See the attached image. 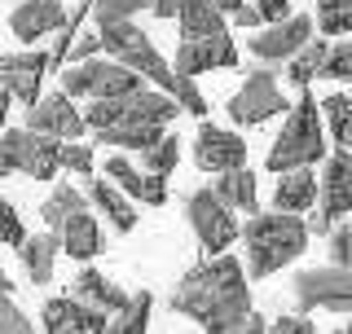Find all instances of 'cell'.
<instances>
[{"instance_id": "50", "label": "cell", "mask_w": 352, "mask_h": 334, "mask_svg": "<svg viewBox=\"0 0 352 334\" xmlns=\"http://www.w3.org/2000/svg\"><path fill=\"white\" fill-rule=\"evenodd\" d=\"M5 172H9V167H5V159H0V176H5Z\"/></svg>"}, {"instance_id": "48", "label": "cell", "mask_w": 352, "mask_h": 334, "mask_svg": "<svg viewBox=\"0 0 352 334\" xmlns=\"http://www.w3.org/2000/svg\"><path fill=\"white\" fill-rule=\"evenodd\" d=\"M0 295H14V282H9V273H0Z\"/></svg>"}, {"instance_id": "39", "label": "cell", "mask_w": 352, "mask_h": 334, "mask_svg": "<svg viewBox=\"0 0 352 334\" xmlns=\"http://www.w3.org/2000/svg\"><path fill=\"white\" fill-rule=\"evenodd\" d=\"M330 260L352 269V220H344L339 229H330Z\"/></svg>"}, {"instance_id": "31", "label": "cell", "mask_w": 352, "mask_h": 334, "mask_svg": "<svg viewBox=\"0 0 352 334\" xmlns=\"http://www.w3.org/2000/svg\"><path fill=\"white\" fill-rule=\"evenodd\" d=\"M80 203H84V194H80V189H71V185H58V189H53L49 198H44V207H40L44 225H49L53 233H58V225H62V220L71 216V211L80 207Z\"/></svg>"}, {"instance_id": "46", "label": "cell", "mask_w": 352, "mask_h": 334, "mask_svg": "<svg viewBox=\"0 0 352 334\" xmlns=\"http://www.w3.org/2000/svg\"><path fill=\"white\" fill-rule=\"evenodd\" d=\"M330 225H335V220H330L326 211H317V216H313V225H308V229H313V233H330Z\"/></svg>"}, {"instance_id": "20", "label": "cell", "mask_w": 352, "mask_h": 334, "mask_svg": "<svg viewBox=\"0 0 352 334\" xmlns=\"http://www.w3.org/2000/svg\"><path fill=\"white\" fill-rule=\"evenodd\" d=\"M58 238H62V251L71 255V260H93V255L102 251V233H97V220H93V211H88V203H80L62 220Z\"/></svg>"}, {"instance_id": "2", "label": "cell", "mask_w": 352, "mask_h": 334, "mask_svg": "<svg viewBox=\"0 0 352 334\" xmlns=\"http://www.w3.org/2000/svg\"><path fill=\"white\" fill-rule=\"evenodd\" d=\"M308 229L300 220V211H273V216H260L251 211L247 229H242V247H247V273L251 277H273L278 269H286L291 260H300L308 247Z\"/></svg>"}, {"instance_id": "6", "label": "cell", "mask_w": 352, "mask_h": 334, "mask_svg": "<svg viewBox=\"0 0 352 334\" xmlns=\"http://www.w3.org/2000/svg\"><path fill=\"white\" fill-rule=\"evenodd\" d=\"M0 159L9 172L31 176V181H53L62 167V137L36 128H14L0 137Z\"/></svg>"}, {"instance_id": "10", "label": "cell", "mask_w": 352, "mask_h": 334, "mask_svg": "<svg viewBox=\"0 0 352 334\" xmlns=\"http://www.w3.org/2000/svg\"><path fill=\"white\" fill-rule=\"evenodd\" d=\"M229 119L242 128H256L264 124V119H273V115H282V110H291V102L282 97V88H278V71H269V66H256V71L242 80V88L234 97H229Z\"/></svg>"}, {"instance_id": "32", "label": "cell", "mask_w": 352, "mask_h": 334, "mask_svg": "<svg viewBox=\"0 0 352 334\" xmlns=\"http://www.w3.org/2000/svg\"><path fill=\"white\" fill-rule=\"evenodd\" d=\"M176 159H181V141H176L172 132H163L154 146L141 150V163H146V172H159V176H172Z\"/></svg>"}, {"instance_id": "33", "label": "cell", "mask_w": 352, "mask_h": 334, "mask_svg": "<svg viewBox=\"0 0 352 334\" xmlns=\"http://www.w3.org/2000/svg\"><path fill=\"white\" fill-rule=\"evenodd\" d=\"M317 27L326 36H348L352 31V0H317Z\"/></svg>"}, {"instance_id": "34", "label": "cell", "mask_w": 352, "mask_h": 334, "mask_svg": "<svg viewBox=\"0 0 352 334\" xmlns=\"http://www.w3.org/2000/svg\"><path fill=\"white\" fill-rule=\"evenodd\" d=\"M322 75H326V80H339V84H352V40H339V44H330Z\"/></svg>"}, {"instance_id": "4", "label": "cell", "mask_w": 352, "mask_h": 334, "mask_svg": "<svg viewBox=\"0 0 352 334\" xmlns=\"http://www.w3.org/2000/svg\"><path fill=\"white\" fill-rule=\"evenodd\" d=\"M326 159V137H322V106L313 93H304L291 106L286 124L269 150V172H291V167H313Z\"/></svg>"}, {"instance_id": "45", "label": "cell", "mask_w": 352, "mask_h": 334, "mask_svg": "<svg viewBox=\"0 0 352 334\" xmlns=\"http://www.w3.org/2000/svg\"><path fill=\"white\" fill-rule=\"evenodd\" d=\"M154 18H176V9H181V5H176V0H154Z\"/></svg>"}, {"instance_id": "11", "label": "cell", "mask_w": 352, "mask_h": 334, "mask_svg": "<svg viewBox=\"0 0 352 334\" xmlns=\"http://www.w3.org/2000/svg\"><path fill=\"white\" fill-rule=\"evenodd\" d=\"M27 128L53 132V137H62V141H80V132L88 128V119L75 110V97L62 88V93L36 97V102L27 106Z\"/></svg>"}, {"instance_id": "8", "label": "cell", "mask_w": 352, "mask_h": 334, "mask_svg": "<svg viewBox=\"0 0 352 334\" xmlns=\"http://www.w3.org/2000/svg\"><path fill=\"white\" fill-rule=\"evenodd\" d=\"M185 216H190V225L198 233V242H203V251H216L220 255V251H229L242 238L234 207L216 194V185L212 189H194V194L185 198Z\"/></svg>"}, {"instance_id": "21", "label": "cell", "mask_w": 352, "mask_h": 334, "mask_svg": "<svg viewBox=\"0 0 352 334\" xmlns=\"http://www.w3.org/2000/svg\"><path fill=\"white\" fill-rule=\"evenodd\" d=\"M322 198V181H317L308 167H291V172H282L278 189H273V203L282 211H308Z\"/></svg>"}, {"instance_id": "14", "label": "cell", "mask_w": 352, "mask_h": 334, "mask_svg": "<svg viewBox=\"0 0 352 334\" xmlns=\"http://www.w3.org/2000/svg\"><path fill=\"white\" fill-rule=\"evenodd\" d=\"M308 40H313V18H308V14H291L282 22H269V27L251 40V53H256L260 62H286L291 53H300Z\"/></svg>"}, {"instance_id": "35", "label": "cell", "mask_w": 352, "mask_h": 334, "mask_svg": "<svg viewBox=\"0 0 352 334\" xmlns=\"http://www.w3.org/2000/svg\"><path fill=\"white\" fill-rule=\"evenodd\" d=\"M181 75V71H176ZM176 102L185 106V115H194V119H203L207 115V97L198 93V84H194V75H181V84H176Z\"/></svg>"}, {"instance_id": "29", "label": "cell", "mask_w": 352, "mask_h": 334, "mask_svg": "<svg viewBox=\"0 0 352 334\" xmlns=\"http://www.w3.org/2000/svg\"><path fill=\"white\" fill-rule=\"evenodd\" d=\"M150 308H154V295H150V291L132 295L128 304L115 313V321H110V334H146V326H150Z\"/></svg>"}, {"instance_id": "42", "label": "cell", "mask_w": 352, "mask_h": 334, "mask_svg": "<svg viewBox=\"0 0 352 334\" xmlns=\"http://www.w3.org/2000/svg\"><path fill=\"white\" fill-rule=\"evenodd\" d=\"M269 330H273V334H313L317 326H313L308 317H291V313H286V317H278V321H269Z\"/></svg>"}, {"instance_id": "23", "label": "cell", "mask_w": 352, "mask_h": 334, "mask_svg": "<svg viewBox=\"0 0 352 334\" xmlns=\"http://www.w3.org/2000/svg\"><path fill=\"white\" fill-rule=\"evenodd\" d=\"M71 295H80L84 304H93V308H106L110 317H115L119 308H124L128 299H132V295H124L106 273H97V269H84L80 277H75V282H71Z\"/></svg>"}, {"instance_id": "7", "label": "cell", "mask_w": 352, "mask_h": 334, "mask_svg": "<svg viewBox=\"0 0 352 334\" xmlns=\"http://www.w3.org/2000/svg\"><path fill=\"white\" fill-rule=\"evenodd\" d=\"M141 80L146 75L132 71L119 58H88V62H75V71H62V88L71 97H119L141 88Z\"/></svg>"}, {"instance_id": "13", "label": "cell", "mask_w": 352, "mask_h": 334, "mask_svg": "<svg viewBox=\"0 0 352 334\" xmlns=\"http://www.w3.org/2000/svg\"><path fill=\"white\" fill-rule=\"evenodd\" d=\"M194 163L203 172H234V167H247V141L238 132H225L216 124H203L194 137Z\"/></svg>"}, {"instance_id": "51", "label": "cell", "mask_w": 352, "mask_h": 334, "mask_svg": "<svg viewBox=\"0 0 352 334\" xmlns=\"http://www.w3.org/2000/svg\"><path fill=\"white\" fill-rule=\"evenodd\" d=\"M348 334H352V321H348Z\"/></svg>"}, {"instance_id": "44", "label": "cell", "mask_w": 352, "mask_h": 334, "mask_svg": "<svg viewBox=\"0 0 352 334\" xmlns=\"http://www.w3.org/2000/svg\"><path fill=\"white\" fill-rule=\"evenodd\" d=\"M256 5H260L264 22H282V18H291V0H256Z\"/></svg>"}, {"instance_id": "27", "label": "cell", "mask_w": 352, "mask_h": 334, "mask_svg": "<svg viewBox=\"0 0 352 334\" xmlns=\"http://www.w3.org/2000/svg\"><path fill=\"white\" fill-rule=\"evenodd\" d=\"M216 194L225 198L234 211H256V176L247 172V167H234V172H220V181H216Z\"/></svg>"}, {"instance_id": "40", "label": "cell", "mask_w": 352, "mask_h": 334, "mask_svg": "<svg viewBox=\"0 0 352 334\" xmlns=\"http://www.w3.org/2000/svg\"><path fill=\"white\" fill-rule=\"evenodd\" d=\"M97 53H106L102 31H80L75 44H71V62H88V58H97Z\"/></svg>"}, {"instance_id": "5", "label": "cell", "mask_w": 352, "mask_h": 334, "mask_svg": "<svg viewBox=\"0 0 352 334\" xmlns=\"http://www.w3.org/2000/svg\"><path fill=\"white\" fill-rule=\"evenodd\" d=\"M181 102L168 93V88H132V93L119 97H93V106L84 110L88 128H106V124H163L168 128L176 115H181Z\"/></svg>"}, {"instance_id": "12", "label": "cell", "mask_w": 352, "mask_h": 334, "mask_svg": "<svg viewBox=\"0 0 352 334\" xmlns=\"http://www.w3.org/2000/svg\"><path fill=\"white\" fill-rule=\"evenodd\" d=\"M110 313L106 308H93V304H84L80 295H66V299H49L44 304V330L49 334H106L110 330Z\"/></svg>"}, {"instance_id": "16", "label": "cell", "mask_w": 352, "mask_h": 334, "mask_svg": "<svg viewBox=\"0 0 352 334\" xmlns=\"http://www.w3.org/2000/svg\"><path fill=\"white\" fill-rule=\"evenodd\" d=\"M44 75H53L49 66V53H0V88L14 93V102H36L40 97V84Z\"/></svg>"}, {"instance_id": "25", "label": "cell", "mask_w": 352, "mask_h": 334, "mask_svg": "<svg viewBox=\"0 0 352 334\" xmlns=\"http://www.w3.org/2000/svg\"><path fill=\"white\" fill-rule=\"evenodd\" d=\"M88 198H93V207H97V211H106V220H110V225H115L119 233H132V225H137V211H132L128 194H124L119 185H110V181H93Z\"/></svg>"}, {"instance_id": "1", "label": "cell", "mask_w": 352, "mask_h": 334, "mask_svg": "<svg viewBox=\"0 0 352 334\" xmlns=\"http://www.w3.org/2000/svg\"><path fill=\"white\" fill-rule=\"evenodd\" d=\"M172 308L198 321L212 334H256L264 330V317L251 308V286L247 273L234 255H216V260L194 264L190 273L176 282Z\"/></svg>"}, {"instance_id": "47", "label": "cell", "mask_w": 352, "mask_h": 334, "mask_svg": "<svg viewBox=\"0 0 352 334\" xmlns=\"http://www.w3.org/2000/svg\"><path fill=\"white\" fill-rule=\"evenodd\" d=\"M9 102H14V93H9V88H0V128H5V119H9Z\"/></svg>"}, {"instance_id": "30", "label": "cell", "mask_w": 352, "mask_h": 334, "mask_svg": "<svg viewBox=\"0 0 352 334\" xmlns=\"http://www.w3.org/2000/svg\"><path fill=\"white\" fill-rule=\"evenodd\" d=\"M322 110H326L330 137H335L344 150H352V97L348 93H330L326 102H322Z\"/></svg>"}, {"instance_id": "28", "label": "cell", "mask_w": 352, "mask_h": 334, "mask_svg": "<svg viewBox=\"0 0 352 334\" xmlns=\"http://www.w3.org/2000/svg\"><path fill=\"white\" fill-rule=\"evenodd\" d=\"M326 40H308L300 53H291V58H286V80L291 84H300V88H308L317 80V75H322V66H326Z\"/></svg>"}, {"instance_id": "26", "label": "cell", "mask_w": 352, "mask_h": 334, "mask_svg": "<svg viewBox=\"0 0 352 334\" xmlns=\"http://www.w3.org/2000/svg\"><path fill=\"white\" fill-rule=\"evenodd\" d=\"M97 146H119V150H146L163 137V124H106L93 128Z\"/></svg>"}, {"instance_id": "49", "label": "cell", "mask_w": 352, "mask_h": 334, "mask_svg": "<svg viewBox=\"0 0 352 334\" xmlns=\"http://www.w3.org/2000/svg\"><path fill=\"white\" fill-rule=\"evenodd\" d=\"M216 5H220V9H225V14H234V9L242 5V0H216Z\"/></svg>"}, {"instance_id": "36", "label": "cell", "mask_w": 352, "mask_h": 334, "mask_svg": "<svg viewBox=\"0 0 352 334\" xmlns=\"http://www.w3.org/2000/svg\"><path fill=\"white\" fill-rule=\"evenodd\" d=\"M36 326L27 321V313L14 304L9 295H0V334H31Z\"/></svg>"}, {"instance_id": "38", "label": "cell", "mask_w": 352, "mask_h": 334, "mask_svg": "<svg viewBox=\"0 0 352 334\" xmlns=\"http://www.w3.org/2000/svg\"><path fill=\"white\" fill-rule=\"evenodd\" d=\"M62 167H71V172L88 176V172H93V150L80 146V141H62Z\"/></svg>"}, {"instance_id": "17", "label": "cell", "mask_w": 352, "mask_h": 334, "mask_svg": "<svg viewBox=\"0 0 352 334\" xmlns=\"http://www.w3.org/2000/svg\"><path fill=\"white\" fill-rule=\"evenodd\" d=\"M106 176L124 189L128 198H137V203H146V207H163V203H168V185H163L168 176L141 172V167H132L124 154H110V159H106Z\"/></svg>"}, {"instance_id": "18", "label": "cell", "mask_w": 352, "mask_h": 334, "mask_svg": "<svg viewBox=\"0 0 352 334\" xmlns=\"http://www.w3.org/2000/svg\"><path fill=\"white\" fill-rule=\"evenodd\" d=\"M322 211H326L330 220H339V216H348V211H352V150H344V146L326 159V172H322Z\"/></svg>"}, {"instance_id": "43", "label": "cell", "mask_w": 352, "mask_h": 334, "mask_svg": "<svg viewBox=\"0 0 352 334\" xmlns=\"http://www.w3.org/2000/svg\"><path fill=\"white\" fill-rule=\"evenodd\" d=\"M234 22H238V27H269V22H264V14H260V5H256V0H242V5L234 9Z\"/></svg>"}, {"instance_id": "19", "label": "cell", "mask_w": 352, "mask_h": 334, "mask_svg": "<svg viewBox=\"0 0 352 334\" xmlns=\"http://www.w3.org/2000/svg\"><path fill=\"white\" fill-rule=\"evenodd\" d=\"M66 22V9L58 0H22L14 9V18H9V27H14L18 40H44L49 31H58Z\"/></svg>"}, {"instance_id": "9", "label": "cell", "mask_w": 352, "mask_h": 334, "mask_svg": "<svg viewBox=\"0 0 352 334\" xmlns=\"http://www.w3.org/2000/svg\"><path fill=\"white\" fill-rule=\"evenodd\" d=\"M295 304L304 313H348L352 317V269L348 264H322V269H304L295 277Z\"/></svg>"}, {"instance_id": "15", "label": "cell", "mask_w": 352, "mask_h": 334, "mask_svg": "<svg viewBox=\"0 0 352 334\" xmlns=\"http://www.w3.org/2000/svg\"><path fill=\"white\" fill-rule=\"evenodd\" d=\"M234 62H238V49L229 40V31H220V36H181V44H176V71L181 75H203Z\"/></svg>"}, {"instance_id": "41", "label": "cell", "mask_w": 352, "mask_h": 334, "mask_svg": "<svg viewBox=\"0 0 352 334\" xmlns=\"http://www.w3.org/2000/svg\"><path fill=\"white\" fill-rule=\"evenodd\" d=\"M154 0H93V14H119V18H132L141 9H150Z\"/></svg>"}, {"instance_id": "24", "label": "cell", "mask_w": 352, "mask_h": 334, "mask_svg": "<svg viewBox=\"0 0 352 334\" xmlns=\"http://www.w3.org/2000/svg\"><path fill=\"white\" fill-rule=\"evenodd\" d=\"M176 22H181V36H220L225 27V9L216 0H176Z\"/></svg>"}, {"instance_id": "22", "label": "cell", "mask_w": 352, "mask_h": 334, "mask_svg": "<svg viewBox=\"0 0 352 334\" xmlns=\"http://www.w3.org/2000/svg\"><path fill=\"white\" fill-rule=\"evenodd\" d=\"M58 251H62V238L58 233H40V238H27L22 242V269L36 286H49L53 282V269H58Z\"/></svg>"}, {"instance_id": "3", "label": "cell", "mask_w": 352, "mask_h": 334, "mask_svg": "<svg viewBox=\"0 0 352 334\" xmlns=\"http://www.w3.org/2000/svg\"><path fill=\"white\" fill-rule=\"evenodd\" d=\"M93 22H97V31H102L110 58L128 62L132 71H141L150 84L168 88V93L176 97V84H181V75H176V66L163 62V53L154 49V40L137 27V22H132V18H119V14H93Z\"/></svg>"}, {"instance_id": "37", "label": "cell", "mask_w": 352, "mask_h": 334, "mask_svg": "<svg viewBox=\"0 0 352 334\" xmlns=\"http://www.w3.org/2000/svg\"><path fill=\"white\" fill-rule=\"evenodd\" d=\"M0 242H5V247H22V242H27L22 216H18V211L5 203V198H0Z\"/></svg>"}]
</instances>
